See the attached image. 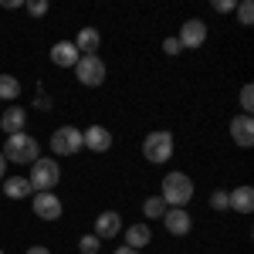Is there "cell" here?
<instances>
[{"label":"cell","instance_id":"6da1fadb","mask_svg":"<svg viewBox=\"0 0 254 254\" xmlns=\"http://www.w3.org/2000/svg\"><path fill=\"white\" fill-rule=\"evenodd\" d=\"M3 159L7 163H34V159H41V146L34 136H27V132H14V136H7V142H3Z\"/></svg>","mask_w":254,"mask_h":254},{"label":"cell","instance_id":"7a4b0ae2","mask_svg":"<svg viewBox=\"0 0 254 254\" xmlns=\"http://www.w3.org/2000/svg\"><path fill=\"white\" fill-rule=\"evenodd\" d=\"M163 200L166 207H187L193 200V180L187 173H166L163 176Z\"/></svg>","mask_w":254,"mask_h":254},{"label":"cell","instance_id":"3957f363","mask_svg":"<svg viewBox=\"0 0 254 254\" xmlns=\"http://www.w3.org/2000/svg\"><path fill=\"white\" fill-rule=\"evenodd\" d=\"M142 156H146V163H153V166L170 163V156H173V136L166 129L149 132V136L142 139Z\"/></svg>","mask_w":254,"mask_h":254},{"label":"cell","instance_id":"277c9868","mask_svg":"<svg viewBox=\"0 0 254 254\" xmlns=\"http://www.w3.org/2000/svg\"><path fill=\"white\" fill-rule=\"evenodd\" d=\"M58 180H61V166L55 163V159H34V163H31V176H27V183H31L34 193L55 190Z\"/></svg>","mask_w":254,"mask_h":254},{"label":"cell","instance_id":"5b68a950","mask_svg":"<svg viewBox=\"0 0 254 254\" xmlns=\"http://www.w3.org/2000/svg\"><path fill=\"white\" fill-rule=\"evenodd\" d=\"M75 75H78V81L85 88H98L105 81V61L98 55H81L78 64H75Z\"/></svg>","mask_w":254,"mask_h":254},{"label":"cell","instance_id":"8992f818","mask_svg":"<svg viewBox=\"0 0 254 254\" xmlns=\"http://www.w3.org/2000/svg\"><path fill=\"white\" fill-rule=\"evenodd\" d=\"M78 149H81V129H75V126L55 129V136H51V153L55 156H75Z\"/></svg>","mask_w":254,"mask_h":254},{"label":"cell","instance_id":"52a82bcc","mask_svg":"<svg viewBox=\"0 0 254 254\" xmlns=\"http://www.w3.org/2000/svg\"><path fill=\"white\" fill-rule=\"evenodd\" d=\"M92 234L98 237V241H112V237L122 234V217L116 214V210H102V214L95 217V231Z\"/></svg>","mask_w":254,"mask_h":254},{"label":"cell","instance_id":"ba28073f","mask_svg":"<svg viewBox=\"0 0 254 254\" xmlns=\"http://www.w3.org/2000/svg\"><path fill=\"white\" fill-rule=\"evenodd\" d=\"M163 224H166V231H170L173 237H183V234H190L193 217L187 214V207H170V210L163 214Z\"/></svg>","mask_w":254,"mask_h":254},{"label":"cell","instance_id":"9c48e42d","mask_svg":"<svg viewBox=\"0 0 254 254\" xmlns=\"http://www.w3.org/2000/svg\"><path fill=\"white\" fill-rule=\"evenodd\" d=\"M31 203H34V214H38L41 220H58L61 210H64V207H61V200L51 193V190H44V193H34V200H31Z\"/></svg>","mask_w":254,"mask_h":254},{"label":"cell","instance_id":"30bf717a","mask_svg":"<svg viewBox=\"0 0 254 254\" xmlns=\"http://www.w3.org/2000/svg\"><path fill=\"white\" fill-rule=\"evenodd\" d=\"M180 48H200L203 41H207V24L203 20H187L183 27H180Z\"/></svg>","mask_w":254,"mask_h":254},{"label":"cell","instance_id":"8fae6325","mask_svg":"<svg viewBox=\"0 0 254 254\" xmlns=\"http://www.w3.org/2000/svg\"><path fill=\"white\" fill-rule=\"evenodd\" d=\"M81 146H88L92 153H105V149H112V132L105 126H92L81 132Z\"/></svg>","mask_w":254,"mask_h":254},{"label":"cell","instance_id":"7c38bea8","mask_svg":"<svg viewBox=\"0 0 254 254\" xmlns=\"http://www.w3.org/2000/svg\"><path fill=\"white\" fill-rule=\"evenodd\" d=\"M78 48H75V41H58L55 48H51V61L58 64V68H75L78 64Z\"/></svg>","mask_w":254,"mask_h":254},{"label":"cell","instance_id":"4fadbf2b","mask_svg":"<svg viewBox=\"0 0 254 254\" xmlns=\"http://www.w3.org/2000/svg\"><path fill=\"white\" fill-rule=\"evenodd\" d=\"M231 136H234V142L237 146H254V122H251V116H234L231 119Z\"/></svg>","mask_w":254,"mask_h":254},{"label":"cell","instance_id":"5bb4252c","mask_svg":"<svg viewBox=\"0 0 254 254\" xmlns=\"http://www.w3.org/2000/svg\"><path fill=\"white\" fill-rule=\"evenodd\" d=\"M227 207H234L237 214H251L254 210V187H237L227 193Z\"/></svg>","mask_w":254,"mask_h":254},{"label":"cell","instance_id":"9a60e30c","mask_svg":"<svg viewBox=\"0 0 254 254\" xmlns=\"http://www.w3.org/2000/svg\"><path fill=\"white\" fill-rule=\"evenodd\" d=\"M24 122H27V112L14 105V109H3V116H0V126H3V132L7 136H14V132H24Z\"/></svg>","mask_w":254,"mask_h":254},{"label":"cell","instance_id":"2e32d148","mask_svg":"<svg viewBox=\"0 0 254 254\" xmlns=\"http://www.w3.org/2000/svg\"><path fill=\"white\" fill-rule=\"evenodd\" d=\"M98 44H102V34H98L95 27H81L78 38H75L78 55H98Z\"/></svg>","mask_w":254,"mask_h":254},{"label":"cell","instance_id":"e0dca14e","mask_svg":"<svg viewBox=\"0 0 254 254\" xmlns=\"http://www.w3.org/2000/svg\"><path fill=\"white\" fill-rule=\"evenodd\" d=\"M149 241H153V234H149V227H146V224H132V227H126V248L142 251Z\"/></svg>","mask_w":254,"mask_h":254},{"label":"cell","instance_id":"ac0fdd59","mask_svg":"<svg viewBox=\"0 0 254 254\" xmlns=\"http://www.w3.org/2000/svg\"><path fill=\"white\" fill-rule=\"evenodd\" d=\"M3 193L10 196V200H24V196H31V183H27V176H10V180H3Z\"/></svg>","mask_w":254,"mask_h":254},{"label":"cell","instance_id":"d6986e66","mask_svg":"<svg viewBox=\"0 0 254 254\" xmlns=\"http://www.w3.org/2000/svg\"><path fill=\"white\" fill-rule=\"evenodd\" d=\"M17 95H20V81L14 78V75H3V71H0V98H3V102H14Z\"/></svg>","mask_w":254,"mask_h":254},{"label":"cell","instance_id":"ffe728a7","mask_svg":"<svg viewBox=\"0 0 254 254\" xmlns=\"http://www.w3.org/2000/svg\"><path fill=\"white\" fill-rule=\"evenodd\" d=\"M170 207H166V200L163 196H149L146 203H142V214L146 217H153V220H163V214H166Z\"/></svg>","mask_w":254,"mask_h":254},{"label":"cell","instance_id":"44dd1931","mask_svg":"<svg viewBox=\"0 0 254 254\" xmlns=\"http://www.w3.org/2000/svg\"><path fill=\"white\" fill-rule=\"evenodd\" d=\"M237 20H241L244 27H251V20H254V7H251V0H241V3H237Z\"/></svg>","mask_w":254,"mask_h":254},{"label":"cell","instance_id":"7402d4cb","mask_svg":"<svg viewBox=\"0 0 254 254\" xmlns=\"http://www.w3.org/2000/svg\"><path fill=\"white\" fill-rule=\"evenodd\" d=\"M98 248H102V244H98L95 234H85V237L78 241V251H81V254H98Z\"/></svg>","mask_w":254,"mask_h":254},{"label":"cell","instance_id":"603a6c76","mask_svg":"<svg viewBox=\"0 0 254 254\" xmlns=\"http://www.w3.org/2000/svg\"><path fill=\"white\" fill-rule=\"evenodd\" d=\"M241 109H244V116H251V109H254V88L251 85L241 88Z\"/></svg>","mask_w":254,"mask_h":254},{"label":"cell","instance_id":"cb8c5ba5","mask_svg":"<svg viewBox=\"0 0 254 254\" xmlns=\"http://www.w3.org/2000/svg\"><path fill=\"white\" fill-rule=\"evenodd\" d=\"M210 207L214 210H227V190H214L210 193Z\"/></svg>","mask_w":254,"mask_h":254},{"label":"cell","instance_id":"d4e9b609","mask_svg":"<svg viewBox=\"0 0 254 254\" xmlns=\"http://www.w3.org/2000/svg\"><path fill=\"white\" fill-rule=\"evenodd\" d=\"M27 10H31L34 17H44V14H48V0H31V3H27Z\"/></svg>","mask_w":254,"mask_h":254},{"label":"cell","instance_id":"484cf974","mask_svg":"<svg viewBox=\"0 0 254 254\" xmlns=\"http://www.w3.org/2000/svg\"><path fill=\"white\" fill-rule=\"evenodd\" d=\"M234 7H237V0H214V10H217V14H231Z\"/></svg>","mask_w":254,"mask_h":254},{"label":"cell","instance_id":"4316f807","mask_svg":"<svg viewBox=\"0 0 254 254\" xmlns=\"http://www.w3.org/2000/svg\"><path fill=\"white\" fill-rule=\"evenodd\" d=\"M163 51H166V55H180V41L166 38V41H163Z\"/></svg>","mask_w":254,"mask_h":254},{"label":"cell","instance_id":"83f0119b","mask_svg":"<svg viewBox=\"0 0 254 254\" xmlns=\"http://www.w3.org/2000/svg\"><path fill=\"white\" fill-rule=\"evenodd\" d=\"M27 254H51L48 248H41V244H34V248H27Z\"/></svg>","mask_w":254,"mask_h":254},{"label":"cell","instance_id":"f1b7e54d","mask_svg":"<svg viewBox=\"0 0 254 254\" xmlns=\"http://www.w3.org/2000/svg\"><path fill=\"white\" fill-rule=\"evenodd\" d=\"M116 254H142V251H132V248H126V244H122V248H119Z\"/></svg>","mask_w":254,"mask_h":254},{"label":"cell","instance_id":"f546056e","mask_svg":"<svg viewBox=\"0 0 254 254\" xmlns=\"http://www.w3.org/2000/svg\"><path fill=\"white\" fill-rule=\"evenodd\" d=\"M3 170H7V159H3V153H0V180H3Z\"/></svg>","mask_w":254,"mask_h":254},{"label":"cell","instance_id":"4dcf8cb0","mask_svg":"<svg viewBox=\"0 0 254 254\" xmlns=\"http://www.w3.org/2000/svg\"><path fill=\"white\" fill-rule=\"evenodd\" d=\"M0 254H3V251H0Z\"/></svg>","mask_w":254,"mask_h":254}]
</instances>
